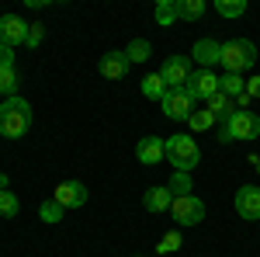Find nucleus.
<instances>
[{"instance_id": "19", "label": "nucleus", "mask_w": 260, "mask_h": 257, "mask_svg": "<svg viewBox=\"0 0 260 257\" xmlns=\"http://www.w3.org/2000/svg\"><path fill=\"white\" fill-rule=\"evenodd\" d=\"M125 56H128V63H146L149 56H153V45H149L146 39H132L128 49H125Z\"/></svg>"}, {"instance_id": "2", "label": "nucleus", "mask_w": 260, "mask_h": 257, "mask_svg": "<svg viewBox=\"0 0 260 257\" xmlns=\"http://www.w3.org/2000/svg\"><path fill=\"white\" fill-rule=\"evenodd\" d=\"M163 150H167L170 167H174V170H184V174H191V170L198 167V160H201V150H198V142H194L191 136L163 139Z\"/></svg>"}, {"instance_id": "14", "label": "nucleus", "mask_w": 260, "mask_h": 257, "mask_svg": "<svg viewBox=\"0 0 260 257\" xmlns=\"http://www.w3.org/2000/svg\"><path fill=\"white\" fill-rule=\"evenodd\" d=\"M128 56L125 52H108V56H101V77L108 80H121L125 73H128Z\"/></svg>"}, {"instance_id": "9", "label": "nucleus", "mask_w": 260, "mask_h": 257, "mask_svg": "<svg viewBox=\"0 0 260 257\" xmlns=\"http://www.w3.org/2000/svg\"><path fill=\"white\" fill-rule=\"evenodd\" d=\"M24 42H28V24L18 14H0V45L14 49V45H24Z\"/></svg>"}, {"instance_id": "8", "label": "nucleus", "mask_w": 260, "mask_h": 257, "mask_svg": "<svg viewBox=\"0 0 260 257\" xmlns=\"http://www.w3.org/2000/svg\"><path fill=\"white\" fill-rule=\"evenodd\" d=\"M163 104V115L167 119H177V122H187L191 119V111H194V101H191V94L180 87V91H167V98L160 101Z\"/></svg>"}, {"instance_id": "3", "label": "nucleus", "mask_w": 260, "mask_h": 257, "mask_svg": "<svg viewBox=\"0 0 260 257\" xmlns=\"http://www.w3.org/2000/svg\"><path fill=\"white\" fill-rule=\"evenodd\" d=\"M253 63H257V45L250 39H233L222 45V66H225V73H243Z\"/></svg>"}, {"instance_id": "29", "label": "nucleus", "mask_w": 260, "mask_h": 257, "mask_svg": "<svg viewBox=\"0 0 260 257\" xmlns=\"http://www.w3.org/2000/svg\"><path fill=\"white\" fill-rule=\"evenodd\" d=\"M42 39H45V28H42V24H28V42H24V45H31V49H35Z\"/></svg>"}, {"instance_id": "31", "label": "nucleus", "mask_w": 260, "mask_h": 257, "mask_svg": "<svg viewBox=\"0 0 260 257\" xmlns=\"http://www.w3.org/2000/svg\"><path fill=\"white\" fill-rule=\"evenodd\" d=\"M246 94H250V98H260V77L246 80Z\"/></svg>"}, {"instance_id": "24", "label": "nucleus", "mask_w": 260, "mask_h": 257, "mask_svg": "<svg viewBox=\"0 0 260 257\" xmlns=\"http://www.w3.org/2000/svg\"><path fill=\"white\" fill-rule=\"evenodd\" d=\"M187 125H191L194 132H205V129H212V125H215V115H212L208 108H201V111H191Z\"/></svg>"}, {"instance_id": "1", "label": "nucleus", "mask_w": 260, "mask_h": 257, "mask_svg": "<svg viewBox=\"0 0 260 257\" xmlns=\"http://www.w3.org/2000/svg\"><path fill=\"white\" fill-rule=\"evenodd\" d=\"M31 125V104L24 98H7L0 104V136L21 139Z\"/></svg>"}, {"instance_id": "18", "label": "nucleus", "mask_w": 260, "mask_h": 257, "mask_svg": "<svg viewBox=\"0 0 260 257\" xmlns=\"http://www.w3.org/2000/svg\"><path fill=\"white\" fill-rule=\"evenodd\" d=\"M142 94H146L149 101H163L167 98V83H163L160 73H149V77L142 80Z\"/></svg>"}, {"instance_id": "17", "label": "nucleus", "mask_w": 260, "mask_h": 257, "mask_svg": "<svg viewBox=\"0 0 260 257\" xmlns=\"http://www.w3.org/2000/svg\"><path fill=\"white\" fill-rule=\"evenodd\" d=\"M177 4V18L180 21H198L205 14V0H174Z\"/></svg>"}, {"instance_id": "12", "label": "nucleus", "mask_w": 260, "mask_h": 257, "mask_svg": "<svg viewBox=\"0 0 260 257\" xmlns=\"http://www.w3.org/2000/svg\"><path fill=\"white\" fill-rule=\"evenodd\" d=\"M191 60L201 63V70H212L215 63H222V45L215 39H201L194 42V52H191Z\"/></svg>"}, {"instance_id": "25", "label": "nucleus", "mask_w": 260, "mask_h": 257, "mask_svg": "<svg viewBox=\"0 0 260 257\" xmlns=\"http://www.w3.org/2000/svg\"><path fill=\"white\" fill-rule=\"evenodd\" d=\"M39 216L45 219V222H59L62 216H66V209H62L56 198H49V202H42V209H39Z\"/></svg>"}, {"instance_id": "23", "label": "nucleus", "mask_w": 260, "mask_h": 257, "mask_svg": "<svg viewBox=\"0 0 260 257\" xmlns=\"http://www.w3.org/2000/svg\"><path fill=\"white\" fill-rule=\"evenodd\" d=\"M215 11H219L222 18H243L246 14V0H219Z\"/></svg>"}, {"instance_id": "7", "label": "nucleus", "mask_w": 260, "mask_h": 257, "mask_svg": "<svg viewBox=\"0 0 260 257\" xmlns=\"http://www.w3.org/2000/svg\"><path fill=\"white\" fill-rule=\"evenodd\" d=\"M184 91L191 94V101H208V98H215L222 87H219V77H215L212 70H198V73H191V80H187Z\"/></svg>"}, {"instance_id": "16", "label": "nucleus", "mask_w": 260, "mask_h": 257, "mask_svg": "<svg viewBox=\"0 0 260 257\" xmlns=\"http://www.w3.org/2000/svg\"><path fill=\"white\" fill-rule=\"evenodd\" d=\"M142 205H146L149 212H167V209L174 205V191H170V188H149L146 198H142Z\"/></svg>"}, {"instance_id": "28", "label": "nucleus", "mask_w": 260, "mask_h": 257, "mask_svg": "<svg viewBox=\"0 0 260 257\" xmlns=\"http://www.w3.org/2000/svg\"><path fill=\"white\" fill-rule=\"evenodd\" d=\"M180 243H184L180 233H177V230H170V233H163V237H160L156 250H160V254H174V250H180Z\"/></svg>"}, {"instance_id": "21", "label": "nucleus", "mask_w": 260, "mask_h": 257, "mask_svg": "<svg viewBox=\"0 0 260 257\" xmlns=\"http://www.w3.org/2000/svg\"><path fill=\"white\" fill-rule=\"evenodd\" d=\"M14 91H18V73H14V66H0V94H4V98H14Z\"/></svg>"}, {"instance_id": "10", "label": "nucleus", "mask_w": 260, "mask_h": 257, "mask_svg": "<svg viewBox=\"0 0 260 257\" xmlns=\"http://www.w3.org/2000/svg\"><path fill=\"white\" fill-rule=\"evenodd\" d=\"M52 198L59 202L62 209H80L83 202H87V188H83L80 181H62L59 188L52 191Z\"/></svg>"}, {"instance_id": "13", "label": "nucleus", "mask_w": 260, "mask_h": 257, "mask_svg": "<svg viewBox=\"0 0 260 257\" xmlns=\"http://www.w3.org/2000/svg\"><path fill=\"white\" fill-rule=\"evenodd\" d=\"M136 157H139V163H146V167L160 163V160L167 157V150H163V139H160V136H146V139H139V146H136Z\"/></svg>"}, {"instance_id": "22", "label": "nucleus", "mask_w": 260, "mask_h": 257, "mask_svg": "<svg viewBox=\"0 0 260 257\" xmlns=\"http://www.w3.org/2000/svg\"><path fill=\"white\" fill-rule=\"evenodd\" d=\"M170 191H174V198H180V195H191V174H184V170H174V178H170V184H167Z\"/></svg>"}, {"instance_id": "30", "label": "nucleus", "mask_w": 260, "mask_h": 257, "mask_svg": "<svg viewBox=\"0 0 260 257\" xmlns=\"http://www.w3.org/2000/svg\"><path fill=\"white\" fill-rule=\"evenodd\" d=\"M0 66H14V49L0 45Z\"/></svg>"}, {"instance_id": "5", "label": "nucleus", "mask_w": 260, "mask_h": 257, "mask_svg": "<svg viewBox=\"0 0 260 257\" xmlns=\"http://www.w3.org/2000/svg\"><path fill=\"white\" fill-rule=\"evenodd\" d=\"M160 77H163V83H167V91L187 87V80H191V56H170V60L163 63Z\"/></svg>"}, {"instance_id": "26", "label": "nucleus", "mask_w": 260, "mask_h": 257, "mask_svg": "<svg viewBox=\"0 0 260 257\" xmlns=\"http://www.w3.org/2000/svg\"><path fill=\"white\" fill-rule=\"evenodd\" d=\"M177 21V4L174 0H160L156 4V24H174Z\"/></svg>"}, {"instance_id": "4", "label": "nucleus", "mask_w": 260, "mask_h": 257, "mask_svg": "<svg viewBox=\"0 0 260 257\" xmlns=\"http://www.w3.org/2000/svg\"><path fill=\"white\" fill-rule=\"evenodd\" d=\"M260 136V119L253 111H233V119L222 125V142L233 139H257Z\"/></svg>"}, {"instance_id": "6", "label": "nucleus", "mask_w": 260, "mask_h": 257, "mask_svg": "<svg viewBox=\"0 0 260 257\" xmlns=\"http://www.w3.org/2000/svg\"><path fill=\"white\" fill-rule=\"evenodd\" d=\"M170 212H174V219H177L180 226H198L201 219H205V202L198 195H180V198H174Z\"/></svg>"}, {"instance_id": "27", "label": "nucleus", "mask_w": 260, "mask_h": 257, "mask_svg": "<svg viewBox=\"0 0 260 257\" xmlns=\"http://www.w3.org/2000/svg\"><path fill=\"white\" fill-rule=\"evenodd\" d=\"M21 212V202H18V195L14 191H0V216H18Z\"/></svg>"}, {"instance_id": "11", "label": "nucleus", "mask_w": 260, "mask_h": 257, "mask_svg": "<svg viewBox=\"0 0 260 257\" xmlns=\"http://www.w3.org/2000/svg\"><path fill=\"white\" fill-rule=\"evenodd\" d=\"M236 212L243 219H260V188L246 184V188L236 191Z\"/></svg>"}, {"instance_id": "20", "label": "nucleus", "mask_w": 260, "mask_h": 257, "mask_svg": "<svg viewBox=\"0 0 260 257\" xmlns=\"http://www.w3.org/2000/svg\"><path fill=\"white\" fill-rule=\"evenodd\" d=\"M219 87H222V94L236 98V94H243V91H246V80H243L240 73H225V77H219Z\"/></svg>"}, {"instance_id": "15", "label": "nucleus", "mask_w": 260, "mask_h": 257, "mask_svg": "<svg viewBox=\"0 0 260 257\" xmlns=\"http://www.w3.org/2000/svg\"><path fill=\"white\" fill-rule=\"evenodd\" d=\"M205 108H208V111H212V115H215V122H222V125H225V122L233 119V111H236V101L229 98V94H215V98H208L205 101Z\"/></svg>"}]
</instances>
